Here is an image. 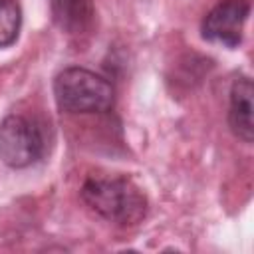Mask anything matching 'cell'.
<instances>
[{"label": "cell", "mask_w": 254, "mask_h": 254, "mask_svg": "<svg viewBox=\"0 0 254 254\" xmlns=\"http://www.w3.org/2000/svg\"><path fill=\"white\" fill-rule=\"evenodd\" d=\"M79 194L89 210L117 226H135L149 210L145 192L129 177L121 175L89 177Z\"/></svg>", "instance_id": "6da1fadb"}, {"label": "cell", "mask_w": 254, "mask_h": 254, "mask_svg": "<svg viewBox=\"0 0 254 254\" xmlns=\"http://www.w3.org/2000/svg\"><path fill=\"white\" fill-rule=\"evenodd\" d=\"M54 97L64 113H105L113 107V83L85 67H65L54 79Z\"/></svg>", "instance_id": "7a4b0ae2"}, {"label": "cell", "mask_w": 254, "mask_h": 254, "mask_svg": "<svg viewBox=\"0 0 254 254\" xmlns=\"http://www.w3.org/2000/svg\"><path fill=\"white\" fill-rule=\"evenodd\" d=\"M46 153L42 125L28 115L10 113L0 121V161L12 169H26Z\"/></svg>", "instance_id": "3957f363"}, {"label": "cell", "mask_w": 254, "mask_h": 254, "mask_svg": "<svg viewBox=\"0 0 254 254\" xmlns=\"http://www.w3.org/2000/svg\"><path fill=\"white\" fill-rule=\"evenodd\" d=\"M248 14V0H222L202 18L200 34L206 42L220 44L224 48H238Z\"/></svg>", "instance_id": "277c9868"}, {"label": "cell", "mask_w": 254, "mask_h": 254, "mask_svg": "<svg viewBox=\"0 0 254 254\" xmlns=\"http://www.w3.org/2000/svg\"><path fill=\"white\" fill-rule=\"evenodd\" d=\"M228 125L232 133L244 141L252 143L254 127H252V79L248 75H240L232 81L230 87V105H228Z\"/></svg>", "instance_id": "5b68a950"}, {"label": "cell", "mask_w": 254, "mask_h": 254, "mask_svg": "<svg viewBox=\"0 0 254 254\" xmlns=\"http://www.w3.org/2000/svg\"><path fill=\"white\" fill-rule=\"evenodd\" d=\"M50 8L54 24L67 36H81L93 26V0H50Z\"/></svg>", "instance_id": "8992f818"}, {"label": "cell", "mask_w": 254, "mask_h": 254, "mask_svg": "<svg viewBox=\"0 0 254 254\" xmlns=\"http://www.w3.org/2000/svg\"><path fill=\"white\" fill-rule=\"evenodd\" d=\"M22 26V10L16 0H0V48H8L18 40Z\"/></svg>", "instance_id": "52a82bcc"}]
</instances>
